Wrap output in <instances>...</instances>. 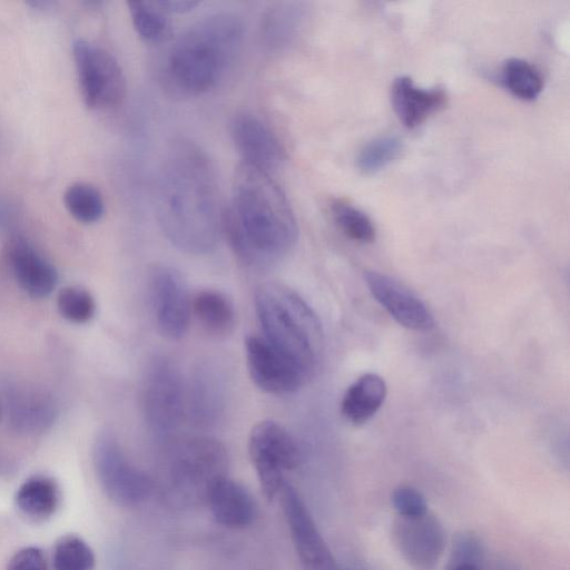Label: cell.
<instances>
[{
	"label": "cell",
	"mask_w": 570,
	"mask_h": 570,
	"mask_svg": "<svg viewBox=\"0 0 570 570\" xmlns=\"http://www.w3.org/2000/svg\"><path fill=\"white\" fill-rule=\"evenodd\" d=\"M228 458L225 446L208 436L177 442L169 456L168 479L174 497L185 502L206 500L210 487L226 476Z\"/></svg>",
	"instance_id": "5"
},
{
	"label": "cell",
	"mask_w": 570,
	"mask_h": 570,
	"mask_svg": "<svg viewBox=\"0 0 570 570\" xmlns=\"http://www.w3.org/2000/svg\"><path fill=\"white\" fill-rule=\"evenodd\" d=\"M247 368L253 382L263 391L282 395L297 391L309 377L263 336L245 340Z\"/></svg>",
	"instance_id": "12"
},
{
	"label": "cell",
	"mask_w": 570,
	"mask_h": 570,
	"mask_svg": "<svg viewBox=\"0 0 570 570\" xmlns=\"http://www.w3.org/2000/svg\"><path fill=\"white\" fill-rule=\"evenodd\" d=\"M68 212L79 222L94 223L104 214L105 205L99 190L87 183H73L65 191Z\"/></svg>",
	"instance_id": "29"
},
{
	"label": "cell",
	"mask_w": 570,
	"mask_h": 570,
	"mask_svg": "<svg viewBox=\"0 0 570 570\" xmlns=\"http://www.w3.org/2000/svg\"><path fill=\"white\" fill-rule=\"evenodd\" d=\"M150 298L160 332L178 340L188 330L191 298L181 275L170 266H156L150 275Z\"/></svg>",
	"instance_id": "11"
},
{
	"label": "cell",
	"mask_w": 570,
	"mask_h": 570,
	"mask_svg": "<svg viewBox=\"0 0 570 570\" xmlns=\"http://www.w3.org/2000/svg\"><path fill=\"white\" fill-rule=\"evenodd\" d=\"M364 279L375 301L405 328L429 331L434 320L426 305L393 277L375 272L364 273Z\"/></svg>",
	"instance_id": "15"
},
{
	"label": "cell",
	"mask_w": 570,
	"mask_h": 570,
	"mask_svg": "<svg viewBox=\"0 0 570 570\" xmlns=\"http://www.w3.org/2000/svg\"><path fill=\"white\" fill-rule=\"evenodd\" d=\"M391 102L400 121L413 129L444 107L446 94L440 87H417L411 77L400 76L391 86Z\"/></svg>",
	"instance_id": "18"
},
{
	"label": "cell",
	"mask_w": 570,
	"mask_h": 570,
	"mask_svg": "<svg viewBox=\"0 0 570 570\" xmlns=\"http://www.w3.org/2000/svg\"><path fill=\"white\" fill-rule=\"evenodd\" d=\"M278 497L302 569L341 570L297 490L286 482Z\"/></svg>",
	"instance_id": "10"
},
{
	"label": "cell",
	"mask_w": 570,
	"mask_h": 570,
	"mask_svg": "<svg viewBox=\"0 0 570 570\" xmlns=\"http://www.w3.org/2000/svg\"><path fill=\"white\" fill-rule=\"evenodd\" d=\"M209 334H228L235 325V309L229 298L216 289H203L191 298V315Z\"/></svg>",
	"instance_id": "23"
},
{
	"label": "cell",
	"mask_w": 570,
	"mask_h": 570,
	"mask_svg": "<svg viewBox=\"0 0 570 570\" xmlns=\"http://www.w3.org/2000/svg\"><path fill=\"white\" fill-rule=\"evenodd\" d=\"M205 502L215 521L229 529L249 527L257 514L252 494L240 483L227 475L210 487Z\"/></svg>",
	"instance_id": "17"
},
{
	"label": "cell",
	"mask_w": 570,
	"mask_h": 570,
	"mask_svg": "<svg viewBox=\"0 0 570 570\" xmlns=\"http://www.w3.org/2000/svg\"><path fill=\"white\" fill-rule=\"evenodd\" d=\"M128 10L137 33L148 42L164 40L170 31L167 12L157 1H129Z\"/></svg>",
	"instance_id": "25"
},
{
	"label": "cell",
	"mask_w": 570,
	"mask_h": 570,
	"mask_svg": "<svg viewBox=\"0 0 570 570\" xmlns=\"http://www.w3.org/2000/svg\"><path fill=\"white\" fill-rule=\"evenodd\" d=\"M330 208L334 222L345 236L364 244L375 239V227L364 212L342 199L332 200Z\"/></svg>",
	"instance_id": "27"
},
{
	"label": "cell",
	"mask_w": 570,
	"mask_h": 570,
	"mask_svg": "<svg viewBox=\"0 0 570 570\" xmlns=\"http://www.w3.org/2000/svg\"><path fill=\"white\" fill-rule=\"evenodd\" d=\"M230 135L243 163L271 173L285 160L276 135L253 112H237L230 121Z\"/></svg>",
	"instance_id": "14"
},
{
	"label": "cell",
	"mask_w": 570,
	"mask_h": 570,
	"mask_svg": "<svg viewBox=\"0 0 570 570\" xmlns=\"http://www.w3.org/2000/svg\"><path fill=\"white\" fill-rule=\"evenodd\" d=\"M391 501L397 515L402 518H416L429 512L423 493L410 485L395 488L392 492Z\"/></svg>",
	"instance_id": "31"
},
{
	"label": "cell",
	"mask_w": 570,
	"mask_h": 570,
	"mask_svg": "<svg viewBox=\"0 0 570 570\" xmlns=\"http://www.w3.org/2000/svg\"><path fill=\"white\" fill-rule=\"evenodd\" d=\"M155 197L158 224L174 246L193 255L215 248L223 215L216 170L200 146L186 138L168 145Z\"/></svg>",
	"instance_id": "1"
},
{
	"label": "cell",
	"mask_w": 570,
	"mask_h": 570,
	"mask_svg": "<svg viewBox=\"0 0 570 570\" xmlns=\"http://www.w3.org/2000/svg\"><path fill=\"white\" fill-rule=\"evenodd\" d=\"M222 225L238 259L254 268L283 259L298 236L291 204L271 173L243 161L235 169Z\"/></svg>",
	"instance_id": "2"
},
{
	"label": "cell",
	"mask_w": 570,
	"mask_h": 570,
	"mask_svg": "<svg viewBox=\"0 0 570 570\" xmlns=\"http://www.w3.org/2000/svg\"><path fill=\"white\" fill-rule=\"evenodd\" d=\"M254 304L263 337L311 377L324 345L314 309L296 292L277 283L259 286Z\"/></svg>",
	"instance_id": "4"
},
{
	"label": "cell",
	"mask_w": 570,
	"mask_h": 570,
	"mask_svg": "<svg viewBox=\"0 0 570 570\" xmlns=\"http://www.w3.org/2000/svg\"><path fill=\"white\" fill-rule=\"evenodd\" d=\"M392 535L401 556L417 570L433 569L444 551V528L429 512L416 518L397 517Z\"/></svg>",
	"instance_id": "13"
},
{
	"label": "cell",
	"mask_w": 570,
	"mask_h": 570,
	"mask_svg": "<svg viewBox=\"0 0 570 570\" xmlns=\"http://www.w3.org/2000/svg\"><path fill=\"white\" fill-rule=\"evenodd\" d=\"M158 4L167 12L183 13L193 10L198 2L194 0H161Z\"/></svg>",
	"instance_id": "34"
},
{
	"label": "cell",
	"mask_w": 570,
	"mask_h": 570,
	"mask_svg": "<svg viewBox=\"0 0 570 570\" xmlns=\"http://www.w3.org/2000/svg\"><path fill=\"white\" fill-rule=\"evenodd\" d=\"M449 570H480L476 564L472 563H456L451 564Z\"/></svg>",
	"instance_id": "35"
},
{
	"label": "cell",
	"mask_w": 570,
	"mask_h": 570,
	"mask_svg": "<svg viewBox=\"0 0 570 570\" xmlns=\"http://www.w3.org/2000/svg\"><path fill=\"white\" fill-rule=\"evenodd\" d=\"M12 273L18 285L29 296H48L57 286L55 267L22 238L11 240L8 249Z\"/></svg>",
	"instance_id": "16"
},
{
	"label": "cell",
	"mask_w": 570,
	"mask_h": 570,
	"mask_svg": "<svg viewBox=\"0 0 570 570\" xmlns=\"http://www.w3.org/2000/svg\"><path fill=\"white\" fill-rule=\"evenodd\" d=\"M72 51L85 104L94 109L117 106L126 92V79L117 59L86 39H77Z\"/></svg>",
	"instance_id": "9"
},
{
	"label": "cell",
	"mask_w": 570,
	"mask_h": 570,
	"mask_svg": "<svg viewBox=\"0 0 570 570\" xmlns=\"http://www.w3.org/2000/svg\"><path fill=\"white\" fill-rule=\"evenodd\" d=\"M386 393V383L382 376L375 373L363 374L346 390L341 403L342 415L350 423L362 425L381 409Z\"/></svg>",
	"instance_id": "21"
},
{
	"label": "cell",
	"mask_w": 570,
	"mask_h": 570,
	"mask_svg": "<svg viewBox=\"0 0 570 570\" xmlns=\"http://www.w3.org/2000/svg\"><path fill=\"white\" fill-rule=\"evenodd\" d=\"M52 563L55 570H95L96 558L83 539L66 534L55 544Z\"/></svg>",
	"instance_id": "28"
},
{
	"label": "cell",
	"mask_w": 570,
	"mask_h": 570,
	"mask_svg": "<svg viewBox=\"0 0 570 570\" xmlns=\"http://www.w3.org/2000/svg\"><path fill=\"white\" fill-rule=\"evenodd\" d=\"M402 150L403 142L397 136L384 135L375 137L360 149L356 157V166L363 174H375L397 159Z\"/></svg>",
	"instance_id": "26"
},
{
	"label": "cell",
	"mask_w": 570,
	"mask_h": 570,
	"mask_svg": "<svg viewBox=\"0 0 570 570\" xmlns=\"http://www.w3.org/2000/svg\"><path fill=\"white\" fill-rule=\"evenodd\" d=\"M142 410L149 429L159 436L175 432L186 415V385L167 357L155 356L146 367Z\"/></svg>",
	"instance_id": "7"
},
{
	"label": "cell",
	"mask_w": 570,
	"mask_h": 570,
	"mask_svg": "<svg viewBox=\"0 0 570 570\" xmlns=\"http://www.w3.org/2000/svg\"><path fill=\"white\" fill-rule=\"evenodd\" d=\"M248 452L262 492L267 500H274L287 482L286 473L301 463L298 443L283 425L262 421L249 433Z\"/></svg>",
	"instance_id": "6"
},
{
	"label": "cell",
	"mask_w": 570,
	"mask_h": 570,
	"mask_svg": "<svg viewBox=\"0 0 570 570\" xmlns=\"http://www.w3.org/2000/svg\"><path fill=\"white\" fill-rule=\"evenodd\" d=\"M8 419L22 433H38L50 426L56 416L52 399L38 389L18 386L7 396Z\"/></svg>",
	"instance_id": "20"
},
{
	"label": "cell",
	"mask_w": 570,
	"mask_h": 570,
	"mask_svg": "<svg viewBox=\"0 0 570 570\" xmlns=\"http://www.w3.org/2000/svg\"><path fill=\"white\" fill-rule=\"evenodd\" d=\"M14 500L24 517L42 522L51 518L59 507V488L49 476L33 475L19 487Z\"/></svg>",
	"instance_id": "22"
},
{
	"label": "cell",
	"mask_w": 570,
	"mask_h": 570,
	"mask_svg": "<svg viewBox=\"0 0 570 570\" xmlns=\"http://www.w3.org/2000/svg\"><path fill=\"white\" fill-rule=\"evenodd\" d=\"M501 82L515 97L534 100L542 91L540 71L527 60L509 58L501 68Z\"/></svg>",
	"instance_id": "24"
},
{
	"label": "cell",
	"mask_w": 570,
	"mask_h": 570,
	"mask_svg": "<svg viewBox=\"0 0 570 570\" xmlns=\"http://www.w3.org/2000/svg\"><path fill=\"white\" fill-rule=\"evenodd\" d=\"M481 557V547L479 541L472 537L463 534L454 543V550L452 552L451 564L456 563H472L476 564L475 561Z\"/></svg>",
	"instance_id": "33"
},
{
	"label": "cell",
	"mask_w": 570,
	"mask_h": 570,
	"mask_svg": "<svg viewBox=\"0 0 570 570\" xmlns=\"http://www.w3.org/2000/svg\"><path fill=\"white\" fill-rule=\"evenodd\" d=\"M57 306L63 318L76 324L87 323L96 311L91 294L76 286H67L59 291Z\"/></svg>",
	"instance_id": "30"
},
{
	"label": "cell",
	"mask_w": 570,
	"mask_h": 570,
	"mask_svg": "<svg viewBox=\"0 0 570 570\" xmlns=\"http://www.w3.org/2000/svg\"><path fill=\"white\" fill-rule=\"evenodd\" d=\"M225 384L212 366L199 367L186 385V415L199 426L216 423L225 407Z\"/></svg>",
	"instance_id": "19"
},
{
	"label": "cell",
	"mask_w": 570,
	"mask_h": 570,
	"mask_svg": "<svg viewBox=\"0 0 570 570\" xmlns=\"http://www.w3.org/2000/svg\"><path fill=\"white\" fill-rule=\"evenodd\" d=\"M244 39L242 19L230 12L205 16L170 47L163 73L167 88L195 97L216 88L232 69Z\"/></svg>",
	"instance_id": "3"
},
{
	"label": "cell",
	"mask_w": 570,
	"mask_h": 570,
	"mask_svg": "<svg viewBox=\"0 0 570 570\" xmlns=\"http://www.w3.org/2000/svg\"><path fill=\"white\" fill-rule=\"evenodd\" d=\"M6 570H48V566L39 548L26 547L10 558Z\"/></svg>",
	"instance_id": "32"
},
{
	"label": "cell",
	"mask_w": 570,
	"mask_h": 570,
	"mask_svg": "<svg viewBox=\"0 0 570 570\" xmlns=\"http://www.w3.org/2000/svg\"><path fill=\"white\" fill-rule=\"evenodd\" d=\"M94 465L106 497L119 507L131 508L145 502L153 492L150 476L132 464L117 440L101 434L94 446Z\"/></svg>",
	"instance_id": "8"
},
{
	"label": "cell",
	"mask_w": 570,
	"mask_h": 570,
	"mask_svg": "<svg viewBox=\"0 0 570 570\" xmlns=\"http://www.w3.org/2000/svg\"><path fill=\"white\" fill-rule=\"evenodd\" d=\"M0 416H1V405H0Z\"/></svg>",
	"instance_id": "36"
}]
</instances>
